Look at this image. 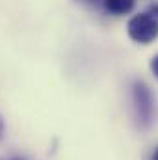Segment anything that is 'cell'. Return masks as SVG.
Masks as SVG:
<instances>
[{
  "label": "cell",
  "mask_w": 158,
  "mask_h": 160,
  "mask_svg": "<svg viewBox=\"0 0 158 160\" xmlns=\"http://www.w3.org/2000/svg\"><path fill=\"white\" fill-rule=\"evenodd\" d=\"M128 38L140 45H149L158 38V19L149 13L134 15L126 24Z\"/></svg>",
  "instance_id": "obj_1"
},
{
  "label": "cell",
  "mask_w": 158,
  "mask_h": 160,
  "mask_svg": "<svg viewBox=\"0 0 158 160\" xmlns=\"http://www.w3.org/2000/svg\"><path fill=\"white\" fill-rule=\"evenodd\" d=\"M132 102H134V112H136V119L140 123V127H149L153 121L155 114V101H153V93L149 89V86L145 82H134L132 86Z\"/></svg>",
  "instance_id": "obj_2"
},
{
  "label": "cell",
  "mask_w": 158,
  "mask_h": 160,
  "mask_svg": "<svg viewBox=\"0 0 158 160\" xmlns=\"http://www.w3.org/2000/svg\"><path fill=\"white\" fill-rule=\"evenodd\" d=\"M102 4L112 15H126L134 9L136 0H102Z\"/></svg>",
  "instance_id": "obj_3"
},
{
  "label": "cell",
  "mask_w": 158,
  "mask_h": 160,
  "mask_svg": "<svg viewBox=\"0 0 158 160\" xmlns=\"http://www.w3.org/2000/svg\"><path fill=\"white\" fill-rule=\"evenodd\" d=\"M151 71H153V75L158 78V54L153 56V60H151Z\"/></svg>",
  "instance_id": "obj_4"
},
{
  "label": "cell",
  "mask_w": 158,
  "mask_h": 160,
  "mask_svg": "<svg viewBox=\"0 0 158 160\" xmlns=\"http://www.w3.org/2000/svg\"><path fill=\"white\" fill-rule=\"evenodd\" d=\"M149 15H153V17H158V4H153V6L149 8Z\"/></svg>",
  "instance_id": "obj_5"
},
{
  "label": "cell",
  "mask_w": 158,
  "mask_h": 160,
  "mask_svg": "<svg viewBox=\"0 0 158 160\" xmlns=\"http://www.w3.org/2000/svg\"><path fill=\"white\" fill-rule=\"evenodd\" d=\"M4 132H6V123H4L2 116H0V140L4 138Z\"/></svg>",
  "instance_id": "obj_6"
},
{
  "label": "cell",
  "mask_w": 158,
  "mask_h": 160,
  "mask_svg": "<svg viewBox=\"0 0 158 160\" xmlns=\"http://www.w3.org/2000/svg\"><path fill=\"white\" fill-rule=\"evenodd\" d=\"M151 160H158V145L153 149V153H151Z\"/></svg>",
  "instance_id": "obj_7"
},
{
  "label": "cell",
  "mask_w": 158,
  "mask_h": 160,
  "mask_svg": "<svg viewBox=\"0 0 158 160\" xmlns=\"http://www.w3.org/2000/svg\"><path fill=\"white\" fill-rule=\"evenodd\" d=\"M13 160H26V158H21V157H15Z\"/></svg>",
  "instance_id": "obj_8"
},
{
  "label": "cell",
  "mask_w": 158,
  "mask_h": 160,
  "mask_svg": "<svg viewBox=\"0 0 158 160\" xmlns=\"http://www.w3.org/2000/svg\"><path fill=\"white\" fill-rule=\"evenodd\" d=\"M86 2H89V4H93V2H97V0H86Z\"/></svg>",
  "instance_id": "obj_9"
}]
</instances>
